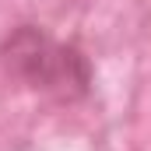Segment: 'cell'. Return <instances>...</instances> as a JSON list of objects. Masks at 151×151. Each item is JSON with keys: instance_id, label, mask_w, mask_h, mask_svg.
Returning a JSON list of instances; mask_svg holds the SVG:
<instances>
[{"instance_id": "cell-1", "label": "cell", "mask_w": 151, "mask_h": 151, "mask_svg": "<svg viewBox=\"0 0 151 151\" xmlns=\"http://www.w3.org/2000/svg\"><path fill=\"white\" fill-rule=\"evenodd\" d=\"M4 56L35 88H46V91H67L70 84L77 91L88 88V63L81 60V53L60 46L56 39H49L46 32H39L32 25L7 35Z\"/></svg>"}]
</instances>
